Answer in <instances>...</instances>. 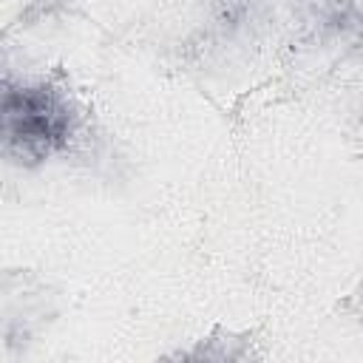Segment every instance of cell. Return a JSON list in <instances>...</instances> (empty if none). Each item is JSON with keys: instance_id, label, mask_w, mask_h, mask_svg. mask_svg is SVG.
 <instances>
[{"instance_id": "1", "label": "cell", "mask_w": 363, "mask_h": 363, "mask_svg": "<svg viewBox=\"0 0 363 363\" xmlns=\"http://www.w3.org/2000/svg\"><path fill=\"white\" fill-rule=\"evenodd\" d=\"M6 147L23 159H45L71 136L68 102L45 85L9 88L3 96Z\"/></svg>"}]
</instances>
